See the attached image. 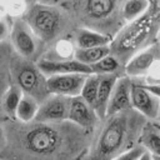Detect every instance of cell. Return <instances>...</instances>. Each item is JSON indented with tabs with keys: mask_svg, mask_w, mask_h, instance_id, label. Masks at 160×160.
Returning <instances> with one entry per match:
<instances>
[{
	"mask_svg": "<svg viewBox=\"0 0 160 160\" xmlns=\"http://www.w3.org/2000/svg\"><path fill=\"white\" fill-rule=\"evenodd\" d=\"M148 121L134 109L105 116L92 131L85 160H112L139 145L142 128Z\"/></svg>",
	"mask_w": 160,
	"mask_h": 160,
	"instance_id": "1",
	"label": "cell"
},
{
	"mask_svg": "<svg viewBox=\"0 0 160 160\" xmlns=\"http://www.w3.org/2000/svg\"><path fill=\"white\" fill-rule=\"evenodd\" d=\"M126 0H65L60 4L76 28H85L112 38L125 25L121 16Z\"/></svg>",
	"mask_w": 160,
	"mask_h": 160,
	"instance_id": "2",
	"label": "cell"
},
{
	"mask_svg": "<svg viewBox=\"0 0 160 160\" xmlns=\"http://www.w3.org/2000/svg\"><path fill=\"white\" fill-rule=\"evenodd\" d=\"M160 31V6L150 0L148 10L125 24L110 42V54L115 56L124 66L139 51L146 49L158 40Z\"/></svg>",
	"mask_w": 160,
	"mask_h": 160,
	"instance_id": "3",
	"label": "cell"
},
{
	"mask_svg": "<svg viewBox=\"0 0 160 160\" xmlns=\"http://www.w3.org/2000/svg\"><path fill=\"white\" fill-rule=\"evenodd\" d=\"M22 19L41 44H55L70 30H75L69 14L60 5L35 2L28 8Z\"/></svg>",
	"mask_w": 160,
	"mask_h": 160,
	"instance_id": "4",
	"label": "cell"
},
{
	"mask_svg": "<svg viewBox=\"0 0 160 160\" xmlns=\"http://www.w3.org/2000/svg\"><path fill=\"white\" fill-rule=\"evenodd\" d=\"M15 85L26 95L32 96L41 102L50 92L46 86V76L39 70L36 62H31L28 59L18 61L14 68Z\"/></svg>",
	"mask_w": 160,
	"mask_h": 160,
	"instance_id": "5",
	"label": "cell"
},
{
	"mask_svg": "<svg viewBox=\"0 0 160 160\" xmlns=\"http://www.w3.org/2000/svg\"><path fill=\"white\" fill-rule=\"evenodd\" d=\"M159 59H160V42L156 40L154 44H151L146 49L135 54L125 64L124 74L131 80L141 81L148 75L154 62L158 61Z\"/></svg>",
	"mask_w": 160,
	"mask_h": 160,
	"instance_id": "6",
	"label": "cell"
},
{
	"mask_svg": "<svg viewBox=\"0 0 160 160\" xmlns=\"http://www.w3.org/2000/svg\"><path fill=\"white\" fill-rule=\"evenodd\" d=\"M10 40L16 52L24 59H32L38 54L40 41L30 30L24 19H18L12 22Z\"/></svg>",
	"mask_w": 160,
	"mask_h": 160,
	"instance_id": "7",
	"label": "cell"
},
{
	"mask_svg": "<svg viewBox=\"0 0 160 160\" xmlns=\"http://www.w3.org/2000/svg\"><path fill=\"white\" fill-rule=\"evenodd\" d=\"M70 98L49 94L39 105L35 121L40 122H62L68 121Z\"/></svg>",
	"mask_w": 160,
	"mask_h": 160,
	"instance_id": "8",
	"label": "cell"
},
{
	"mask_svg": "<svg viewBox=\"0 0 160 160\" xmlns=\"http://www.w3.org/2000/svg\"><path fill=\"white\" fill-rule=\"evenodd\" d=\"M131 108L146 118L149 121H155L160 105V99L151 94L141 81L131 80L130 90Z\"/></svg>",
	"mask_w": 160,
	"mask_h": 160,
	"instance_id": "9",
	"label": "cell"
},
{
	"mask_svg": "<svg viewBox=\"0 0 160 160\" xmlns=\"http://www.w3.org/2000/svg\"><path fill=\"white\" fill-rule=\"evenodd\" d=\"M86 74H60L46 78V86L50 94L66 98L79 96L86 79Z\"/></svg>",
	"mask_w": 160,
	"mask_h": 160,
	"instance_id": "10",
	"label": "cell"
},
{
	"mask_svg": "<svg viewBox=\"0 0 160 160\" xmlns=\"http://www.w3.org/2000/svg\"><path fill=\"white\" fill-rule=\"evenodd\" d=\"M68 121L72 122L74 125L88 130L94 131L98 126L100 119L98 118L94 108L88 104L80 95L70 98V106H69V116Z\"/></svg>",
	"mask_w": 160,
	"mask_h": 160,
	"instance_id": "11",
	"label": "cell"
},
{
	"mask_svg": "<svg viewBox=\"0 0 160 160\" xmlns=\"http://www.w3.org/2000/svg\"><path fill=\"white\" fill-rule=\"evenodd\" d=\"M36 65L39 70L46 76L52 75H60V74H91V69L88 65H84L75 59L70 60H46V59H39L36 61Z\"/></svg>",
	"mask_w": 160,
	"mask_h": 160,
	"instance_id": "12",
	"label": "cell"
},
{
	"mask_svg": "<svg viewBox=\"0 0 160 160\" xmlns=\"http://www.w3.org/2000/svg\"><path fill=\"white\" fill-rule=\"evenodd\" d=\"M130 90H131V79L125 75L118 78L109 99L106 116L132 109L130 100Z\"/></svg>",
	"mask_w": 160,
	"mask_h": 160,
	"instance_id": "13",
	"label": "cell"
},
{
	"mask_svg": "<svg viewBox=\"0 0 160 160\" xmlns=\"http://www.w3.org/2000/svg\"><path fill=\"white\" fill-rule=\"evenodd\" d=\"M99 76H100V82H99V90H98V96H96V101L94 105V110L98 118L102 120L106 116L109 99H110L114 85L119 76L114 74H106V75H99Z\"/></svg>",
	"mask_w": 160,
	"mask_h": 160,
	"instance_id": "14",
	"label": "cell"
},
{
	"mask_svg": "<svg viewBox=\"0 0 160 160\" xmlns=\"http://www.w3.org/2000/svg\"><path fill=\"white\" fill-rule=\"evenodd\" d=\"M72 40L75 42L76 49L98 48L109 45L111 42V38H109L108 35L85 28H76L72 34Z\"/></svg>",
	"mask_w": 160,
	"mask_h": 160,
	"instance_id": "15",
	"label": "cell"
},
{
	"mask_svg": "<svg viewBox=\"0 0 160 160\" xmlns=\"http://www.w3.org/2000/svg\"><path fill=\"white\" fill-rule=\"evenodd\" d=\"M139 144L151 154V156H160V131L154 121H148L142 128Z\"/></svg>",
	"mask_w": 160,
	"mask_h": 160,
	"instance_id": "16",
	"label": "cell"
},
{
	"mask_svg": "<svg viewBox=\"0 0 160 160\" xmlns=\"http://www.w3.org/2000/svg\"><path fill=\"white\" fill-rule=\"evenodd\" d=\"M39 105H40V102L36 99H34L30 95L22 94V98H21V100H20V102H19V105L16 108L14 118H16L22 124L31 122L36 118V114H38V110H39Z\"/></svg>",
	"mask_w": 160,
	"mask_h": 160,
	"instance_id": "17",
	"label": "cell"
},
{
	"mask_svg": "<svg viewBox=\"0 0 160 160\" xmlns=\"http://www.w3.org/2000/svg\"><path fill=\"white\" fill-rule=\"evenodd\" d=\"M91 69V74H96V75H106V74H114L120 76H124V65L111 54L106 55L105 58H102L101 60H99L98 62L90 65Z\"/></svg>",
	"mask_w": 160,
	"mask_h": 160,
	"instance_id": "18",
	"label": "cell"
},
{
	"mask_svg": "<svg viewBox=\"0 0 160 160\" xmlns=\"http://www.w3.org/2000/svg\"><path fill=\"white\" fill-rule=\"evenodd\" d=\"M110 45V44H109ZM104 45V46H98V48H90V49H75L74 52V59L84 65H92L105 58L106 55L110 54V46Z\"/></svg>",
	"mask_w": 160,
	"mask_h": 160,
	"instance_id": "19",
	"label": "cell"
},
{
	"mask_svg": "<svg viewBox=\"0 0 160 160\" xmlns=\"http://www.w3.org/2000/svg\"><path fill=\"white\" fill-rule=\"evenodd\" d=\"M150 0H126L122 5L121 16L125 24L131 22L132 20L141 16L149 8Z\"/></svg>",
	"mask_w": 160,
	"mask_h": 160,
	"instance_id": "20",
	"label": "cell"
},
{
	"mask_svg": "<svg viewBox=\"0 0 160 160\" xmlns=\"http://www.w3.org/2000/svg\"><path fill=\"white\" fill-rule=\"evenodd\" d=\"M22 91L18 85H10V88L5 91L2 100H1V106L5 110L6 114H9L10 116H15V111L16 108L22 98Z\"/></svg>",
	"mask_w": 160,
	"mask_h": 160,
	"instance_id": "21",
	"label": "cell"
},
{
	"mask_svg": "<svg viewBox=\"0 0 160 160\" xmlns=\"http://www.w3.org/2000/svg\"><path fill=\"white\" fill-rule=\"evenodd\" d=\"M99 82H100V76L96 74H89L84 81L80 96L88 102L90 104L92 108L95 105L96 101V96H98V90H99Z\"/></svg>",
	"mask_w": 160,
	"mask_h": 160,
	"instance_id": "22",
	"label": "cell"
},
{
	"mask_svg": "<svg viewBox=\"0 0 160 160\" xmlns=\"http://www.w3.org/2000/svg\"><path fill=\"white\" fill-rule=\"evenodd\" d=\"M144 151H145V149L139 144V145L134 146L132 149H130V150H128V151L120 154L119 156L114 158L112 160H136Z\"/></svg>",
	"mask_w": 160,
	"mask_h": 160,
	"instance_id": "23",
	"label": "cell"
},
{
	"mask_svg": "<svg viewBox=\"0 0 160 160\" xmlns=\"http://www.w3.org/2000/svg\"><path fill=\"white\" fill-rule=\"evenodd\" d=\"M11 28H12V22L9 21L8 18H0V42L10 36Z\"/></svg>",
	"mask_w": 160,
	"mask_h": 160,
	"instance_id": "24",
	"label": "cell"
},
{
	"mask_svg": "<svg viewBox=\"0 0 160 160\" xmlns=\"http://www.w3.org/2000/svg\"><path fill=\"white\" fill-rule=\"evenodd\" d=\"M151 94H154L156 98H159L160 99V84H142Z\"/></svg>",
	"mask_w": 160,
	"mask_h": 160,
	"instance_id": "25",
	"label": "cell"
},
{
	"mask_svg": "<svg viewBox=\"0 0 160 160\" xmlns=\"http://www.w3.org/2000/svg\"><path fill=\"white\" fill-rule=\"evenodd\" d=\"M136 160H152V156H151V154H150V152H148V151L145 150V151H144V152H142V154H141Z\"/></svg>",
	"mask_w": 160,
	"mask_h": 160,
	"instance_id": "26",
	"label": "cell"
},
{
	"mask_svg": "<svg viewBox=\"0 0 160 160\" xmlns=\"http://www.w3.org/2000/svg\"><path fill=\"white\" fill-rule=\"evenodd\" d=\"M62 1H65V0H41L40 2H44V4H50V5H58V4H61Z\"/></svg>",
	"mask_w": 160,
	"mask_h": 160,
	"instance_id": "27",
	"label": "cell"
},
{
	"mask_svg": "<svg viewBox=\"0 0 160 160\" xmlns=\"http://www.w3.org/2000/svg\"><path fill=\"white\" fill-rule=\"evenodd\" d=\"M4 142H5V135H4V130H2V128L0 126V148L4 145Z\"/></svg>",
	"mask_w": 160,
	"mask_h": 160,
	"instance_id": "28",
	"label": "cell"
},
{
	"mask_svg": "<svg viewBox=\"0 0 160 160\" xmlns=\"http://www.w3.org/2000/svg\"><path fill=\"white\" fill-rule=\"evenodd\" d=\"M154 122L160 124V105H159V110H158V116H156V119H155V121H154Z\"/></svg>",
	"mask_w": 160,
	"mask_h": 160,
	"instance_id": "29",
	"label": "cell"
},
{
	"mask_svg": "<svg viewBox=\"0 0 160 160\" xmlns=\"http://www.w3.org/2000/svg\"><path fill=\"white\" fill-rule=\"evenodd\" d=\"M24 1H26V2H28V5L30 6V5H32V4H35V2H39L40 0H24Z\"/></svg>",
	"mask_w": 160,
	"mask_h": 160,
	"instance_id": "30",
	"label": "cell"
},
{
	"mask_svg": "<svg viewBox=\"0 0 160 160\" xmlns=\"http://www.w3.org/2000/svg\"><path fill=\"white\" fill-rule=\"evenodd\" d=\"M152 160H160V156H152Z\"/></svg>",
	"mask_w": 160,
	"mask_h": 160,
	"instance_id": "31",
	"label": "cell"
},
{
	"mask_svg": "<svg viewBox=\"0 0 160 160\" xmlns=\"http://www.w3.org/2000/svg\"><path fill=\"white\" fill-rule=\"evenodd\" d=\"M155 125H156V128H158V129H159V131H160V124H156V122H155Z\"/></svg>",
	"mask_w": 160,
	"mask_h": 160,
	"instance_id": "32",
	"label": "cell"
},
{
	"mask_svg": "<svg viewBox=\"0 0 160 160\" xmlns=\"http://www.w3.org/2000/svg\"><path fill=\"white\" fill-rule=\"evenodd\" d=\"M158 41L160 42V31H159V34H158Z\"/></svg>",
	"mask_w": 160,
	"mask_h": 160,
	"instance_id": "33",
	"label": "cell"
},
{
	"mask_svg": "<svg viewBox=\"0 0 160 160\" xmlns=\"http://www.w3.org/2000/svg\"><path fill=\"white\" fill-rule=\"evenodd\" d=\"M154 1H155V2H156L159 6H160V0H154Z\"/></svg>",
	"mask_w": 160,
	"mask_h": 160,
	"instance_id": "34",
	"label": "cell"
},
{
	"mask_svg": "<svg viewBox=\"0 0 160 160\" xmlns=\"http://www.w3.org/2000/svg\"><path fill=\"white\" fill-rule=\"evenodd\" d=\"M0 160H1V159H0Z\"/></svg>",
	"mask_w": 160,
	"mask_h": 160,
	"instance_id": "35",
	"label": "cell"
}]
</instances>
